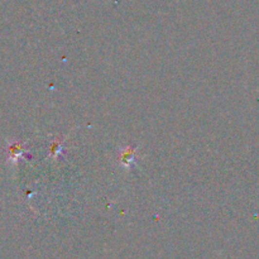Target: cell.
Listing matches in <instances>:
<instances>
[{
    "label": "cell",
    "instance_id": "cell-1",
    "mask_svg": "<svg viewBox=\"0 0 259 259\" xmlns=\"http://www.w3.org/2000/svg\"><path fill=\"white\" fill-rule=\"evenodd\" d=\"M135 161V156H134V149L130 147L124 148L122 150V154H120V162L124 167H130L133 165V162Z\"/></svg>",
    "mask_w": 259,
    "mask_h": 259
}]
</instances>
